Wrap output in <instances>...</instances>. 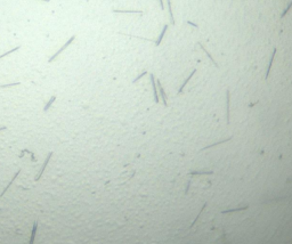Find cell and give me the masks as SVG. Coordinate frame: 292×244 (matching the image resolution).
I'll use <instances>...</instances> for the list:
<instances>
[{
	"label": "cell",
	"mask_w": 292,
	"mask_h": 244,
	"mask_svg": "<svg viewBox=\"0 0 292 244\" xmlns=\"http://www.w3.org/2000/svg\"><path fill=\"white\" fill-rule=\"evenodd\" d=\"M156 83H158V88H159V90H160V95H161V97H162V100H163V105L167 107L168 106V102H167V95H166V93H164V90H163V87H162V84H161V81L160 80H158L156 81Z\"/></svg>",
	"instance_id": "277c9868"
},
{
	"label": "cell",
	"mask_w": 292,
	"mask_h": 244,
	"mask_svg": "<svg viewBox=\"0 0 292 244\" xmlns=\"http://www.w3.org/2000/svg\"><path fill=\"white\" fill-rule=\"evenodd\" d=\"M145 74H147V71H144V72H143L142 74H139V75H138V77H137V78H136L135 80H133V83H135V82H137V81H138V80H139V79H142V78H143V77H144Z\"/></svg>",
	"instance_id": "7402d4cb"
},
{
	"label": "cell",
	"mask_w": 292,
	"mask_h": 244,
	"mask_svg": "<svg viewBox=\"0 0 292 244\" xmlns=\"http://www.w3.org/2000/svg\"><path fill=\"white\" fill-rule=\"evenodd\" d=\"M212 171H192L189 175H212Z\"/></svg>",
	"instance_id": "ac0fdd59"
},
{
	"label": "cell",
	"mask_w": 292,
	"mask_h": 244,
	"mask_svg": "<svg viewBox=\"0 0 292 244\" xmlns=\"http://www.w3.org/2000/svg\"><path fill=\"white\" fill-rule=\"evenodd\" d=\"M167 5H168V10H169V15H170V23H171V25H175V20H173V9H171V0H167Z\"/></svg>",
	"instance_id": "7c38bea8"
},
{
	"label": "cell",
	"mask_w": 292,
	"mask_h": 244,
	"mask_svg": "<svg viewBox=\"0 0 292 244\" xmlns=\"http://www.w3.org/2000/svg\"><path fill=\"white\" fill-rule=\"evenodd\" d=\"M52 156H53V152H50V153L48 154V156H47L46 161H45V163H43V165H42V168H41V170H40L39 175H38V176H37V177H36L34 181H38V180H39L40 178H41V176L43 175V172H45V170H46V168H47V165H48V163H49V160L52 159Z\"/></svg>",
	"instance_id": "3957f363"
},
{
	"label": "cell",
	"mask_w": 292,
	"mask_h": 244,
	"mask_svg": "<svg viewBox=\"0 0 292 244\" xmlns=\"http://www.w3.org/2000/svg\"><path fill=\"white\" fill-rule=\"evenodd\" d=\"M20 174H21V169H20V170H18V171H17V172H16V174H15V175H14V177H13V178H12V180H10V181H9V183H8V185H7V187H6V188H5V190H3V192H2V193H1V194H0V197H1V196H3V195H5V193H6V192H7V190H9V187H10V186H12V184H13L14 181H15V179H16V178H17V177H18V175H20Z\"/></svg>",
	"instance_id": "52a82bcc"
},
{
	"label": "cell",
	"mask_w": 292,
	"mask_h": 244,
	"mask_svg": "<svg viewBox=\"0 0 292 244\" xmlns=\"http://www.w3.org/2000/svg\"><path fill=\"white\" fill-rule=\"evenodd\" d=\"M249 206L248 205H245V206H241V208H235V209H229V210H225V211H221V213L224 215V213H228V212H236V211H243V210H247Z\"/></svg>",
	"instance_id": "5bb4252c"
},
{
	"label": "cell",
	"mask_w": 292,
	"mask_h": 244,
	"mask_svg": "<svg viewBox=\"0 0 292 244\" xmlns=\"http://www.w3.org/2000/svg\"><path fill=\"white\" fill-rule=\"evenodd\" d=\"M291 7H292V1H291V2H290V5H289V6H288V7H286V9H285V10H284V12H283V14H282V15H281V18H283V17H284V16H285V15H286V14L289 13V10H290V9H291Z\"/></svg>",
	"instance_id": "ffe728a7"
},
{
	"label": "cell",
	"mask_w": 292,
	"mask_h": 244,
	"mask_svg": "<svg viewBox=\"0 0 292 244\" xmlns=\"http://www.w3.org/2000/svg\"><path fill=\"white\" fill-rule=\"evenodd\" d=\"M149 78H151V83H152V88H153V94H154V100L156 104L160 103L159 99V95H158V88H156V83H155V79H154V74L151 73L149 74Z\"/></svg>",
	"instance_id": "7a4b0ae2"
},
{
	"label": "cell",
	"mask_w": 292,
	"mask_h": 244,
	"mask_svg": "<svg viewBox=\"0 0 292 244\" xmlns=\"http://www.w3.org/2000/svg\"><path fill=\"white\" fill-rule=\"evenodd\" d=\"M195 72H196V70H193V72H192V73H191V74H189V77H188V78H187V79H186L185 81H184V83H183V84H182V87H180V88H179V90H178V94H182V93H183V90H184V88H185V86H186V84H187V83H188V81H189V80H191V78H192V77H193V75H194V73H195Z\"/></svg>",
	"instance_id": "30bf717a"
},
{
	"label": "cell",
	"mask_w": 292,
	"mask_h": 244,
	"mask_svg": "<svg viewBox=\"0 0 292 244\" xmlns=\"http://www.w3.org/2000/svg\"><path fill=\"white\" fill-rule=\"evenodd\" d=\"M187 24H189V25H193V26L198 27V25H196V24H194V23H192V22H187Z\"/></svg>",
	"instance_id": "cb8c5ba5"
},
{
	"label": "cell",
	"mask_w": 292,
	"mask_h": 244,
	"mask_svg": "<svg viewBox=\"0 0 292 244\" xmlns=\"http://www.w3.org/2000/svg\"><path fill=\"white\" fill-rule=\"evenodd\" d=\"M167 29H168V24H164V26H163L162 31H161V33H160V36H159V38H158V40H155V42H154L156 47H158V46H160L161 41H162V39H163V37H164L166 32H167Z\"/></svg>",
	"instance_id": "ba28073f"
},
{
	"label": "cell",
	"mask_w": 292,
	"mask_h": 244,
	"mask_svg": "<svg viewBox=\"0 0 292 244\" xmlns=\"http://www.w3.org/2000/svg\"><path fill=\"white\" fill-rule=\"evenodd\" d=\"M275 54H276V48H274V50H273V54H272V57H270V61H269L268 68H267V72H266V80H268V78H269V73H270V68H272L273 62H274V58H275Z\"/></svg>",
	"instance_id": "5b68a950"
},
{
	"label": "cell",
	"mask_w": 292,
	"mask_h": 244,
	"mask_svg": "<svg viewBox=\"0 0 292 244\" xmlns=\"http://www.w3.org/2000/svg\"><path fill=\"white\" fill-rule=\"evenodd\" d=\"M37 228H38V222L34 221V224H33V229H32V234H31V238H30V244H33V242H34V237H36V234H37Z\"/></svg>",
	"instance_id": "4fadbf2b"
},
{
	"label": "cell",
	"mask_w": 292,
	"mask_h": 244,
	"mask_svg": "<svg viewBox=\"0 0 292 244\" xmlns=\"http://www.w3.org/2000/svg\"><path fill=\"white\" fill-rule=\"evenodd\" d=\"M207 204H208V203H207V202H205V203L203 204V206H202V209H201V210H200L199 215H198V216H196V218H195V219H194V221H193V222H192V224H191V226H189V228H192V227H193V226H194V225H195V224H196V221H198V219H199V217H200V216H201V213H202V211H203V210H204V209H205V206H207Z\"/></svg>",
	"instance_id": "2e32d148"
},
{
	"label": "cell",
	"mask_w": 292,
	"mask_h": 244,
	"mask_svg": "<svg viewBox=\"0 0 292 244\" xmlns=\"http://www.w3.org/2000/svg\"><path fill=\"white\" fill-rule=\"evenodd\" d=\"M20 84V82H13V83H9V84H2V86H0L1 88H8V87H13V86H18Z\"/></svg>",
	"instance_id": "44dd1931"
},
{
	"label": "cell",
	"mask_w": 292,
	"mask_h": 244,
	"mask_svg": "<svg viewBox=\"0 0 292 244\" xmlns=\"http://www.w3.org/2000/svg\"><path fill=\"white\" fill-rule=\"evenodd\" d=\"M159 2H160V7H161V9L163 10V9H164V6H163V0H159Z\"/></svg>",
	"instance_id": "603a6c76"
},
{
	"label": "cell",
	"mask_w": 292,
	"mask_h": 244,
	"mask_svg": "<svg viewBox=\"0 0 292 244\" xmlns=\"http://www.w3.org/2000/svg\"><path fill=\"white\" fill-rule=\"evenodd\" d=\"M75 38H77V36H72V37H71V38H70V39H68V40H67L65 43H64V46H62V47H61V49H59V50H57V52H56V53H55V54H54L53 56H52V57L49 58V61H48V62H49V63H52L53 61H55V58H57V56H58V55L61 54L62 52H64V50L66 49L67 47H68V46H70V45H71V43H72L73 41L75 40Z\"/></svg>",
	"instance_id": "6da1fadb"
},
{
	"label": "cell",
	"mask_w": 292,
	"mask_h": 244,
	"mask_svg": "<svg viewBox=\"0 0 292 244\" xmlns=\"http://www.w3.org/2000/svg\"><path fill=\"white\" fill-rule=\"evenodd\" d=\"M113 13H124V14H140L143 15V12L142 10H127V9H113Z\"/></svg>",
	"instance_id": "9c48e42d"
},
{
	"label": "cell",
	"mask_w": 292,
	"mask_h": 244,
	"mask_svg": "<svg viewBox=\"0 0 292 244\" xmlns=\"http://www.w3.org/2000/svg\"><path fill=\"white\" fill-rule=\"evenodd\" d=\"M199 46H200V47H201V48H202V50H203V52L205 53V55H207V56H208V57L210 58V61H211V62H212L213 64H214V66H216V68H219V66H218V64L216 63V61H214V59H213V58H212V56H211V55L209 54V53H208V50H207V49L204 48V46H202V45H201L200 42H199Z\"/></svg>",
	"instance_id": "9a60e30c"
},
{
	"label": "cell",
	"mask_w": 292,
	"mask_h": 244,
	"mask_svg": "<svg viewBox=\"0 0 292 244\" xmlns=\"http://www.w3.org/2000/svg\"><path fill=\"white\" fill-rule=\"evenodd\" d=\"M5 129H7V127H0V131H2V130H5Z\"/></svg>",
	"instance_id": "d4e9b609"
},
{
	"label": "cell",
	"mask_w": 292,
	"mask_h": 244,
	"mask_svg": "<svg viewBox=\"0 0 292 244\" xmlns=\"http://www.w3.org/2000/svg\"><path fill=\"white\" fill-rule=\"evenodd\" d=\"M41 1H46V2H49L50 0H41Z\"/></svg>",
	"instance_id": "484cf974"
},
{
	"label": "cell",
	"mask_w": 292,
	"mask_h": 244,
	"mask_svg": "<svg viewBox=\"0 0 292 244\" xmlns=\"http://www.w3.org/2000/svg\"><path fill=\"white\" fill-rule=\"evenodd\" d=\"M55 100H56V96H53V97H52V98H50V99L48 100V103H47V104L45 105V107H43V111H45V112H46V111H48V109H49V107L52 106V104H53Z\"/></svg>",
	"instance_id": "e0dca14e"
},
{
	"label": "cell",
	"mask_w": 292,
	"mask_h": 244,
	"mask_svg": "<svg viewBox=\"0 0 292 244\" xmlns=\"http://www.w3.org/2000/svg\"><path fill=\"white\" fill-rule=\"evenodd\" d=\"M233 137H228V138H226L224 140H220V142H218V143H214V144H211V145H209V146H205L204 148H202L201 151H204V149H208V148H211V147H214V146H218V145H220V144H223V143H226V142H228V140H231ZM200 151V152H201Z\"/></svg>",
	"instance_id": "8fae6325"
},
{
	"label": "cell",
	"mask_w": 292,
	"mask_h": 244,
	"mask_svg": "<svg viewBox=\"0 0 292 244\" xmlns=\"http://www.w3.org/2000/svg\"><path fill=\"white\" fill-rule=\"evenodd\" d=\"M21 48V46H16L15 48H13V49H10L9 52H7V53H5V54H2V55H0V58H2V57H5V56H7V55H10L12 53H14V52H16V50H18Z\"/></svg>",
	"instance_id": "d6986e66"
},
{
	"label": "cell",
	"mask_w": 292,
	"mask_h": 244,
	"mask_svg": "<svg viewBox=\"0 0 292 244\" xmlns=\"http://www.w3.org/2000/svg\"><path fill=\"white\" fill-rule=\"evenodd\" d=\"M226 99H227V105H226V112H227V123L229 124V122H231V115H229V99H231V94H229V90H227L226 91Z\"/></svg>",
	"instance_id": "8992f818"
}]
</instances>
